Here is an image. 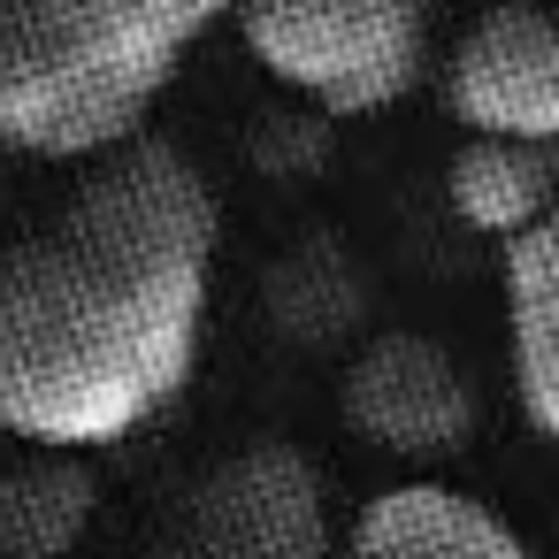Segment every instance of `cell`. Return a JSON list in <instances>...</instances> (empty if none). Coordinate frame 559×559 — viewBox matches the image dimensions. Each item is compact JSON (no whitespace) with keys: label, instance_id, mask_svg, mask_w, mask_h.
I'll return each instance as SVG.
<instances>
[{"label":"cell","instance_id":"2","mask_svg":"<svg viewBox=\"0 0 559 559\" xmlns=\"http://www.w3.org/2000/svg\"><path fill=\"white\" fill-rule=\"evenodd\" d=\"M230 16V0H0V146L100 162Z\"/></svg>","mask_w":559,"mask_h":559},{"label":"cell","instance_id":"7","mask_svg":"<svg viewBox=\"0 0 559 559\" xmlns=\"http://www.w3.org/2000/svg\"><path fill=\"white\" fill-rule=\"evenodd\" d=\"M345 559H544L513 521L444 483H399L360 506Z\"/></svg>","mask_w":559,"mask_h":559},{"label":"cell","instance_id":"10","mask_svg":"<svg viewBox=\"0 0 559 559\" xmlns=\"http://www.w3.org/2000/svg\"><path fill=\"white\" fill-rule=\"evenodd\" d=\"M93 467L85 452H39L0 467V559H70L93 528Z\"/></svg>","mask_w":559,"mask_h":559},{"label":"cell","instance_id":"1","mask_svg":"<svg viewBox=\"0 0 559 559\" xmlns=\"http://www.w3.org/2000/svg\"><path fill=\"white\" fill-rule=\"evenodd\" d=\"M223 207L192 154L131 139L0 261V429L32 452H100L185 399Z\"/></svg>","mask_w":559,"mask_h":559},{"label":"cell","instance_id":"9","mask_svg":"<svg viewBox=\"0 0 559 559\" xmlns=\"http://www.w3.org/2000/svg\"><path fill=\"white\" fill-rule=\"evenodd\" d=\"M506 330L528 421L559 444V215L506 246Z\"/></svg>","mask_w":559,"mask_h":559},{"label":"cell","instance_id":"4","mask_svg":"<svg viewBox=\"0 0 559 559\" xmlns=\"http://www.w3.org/2000/svg\"><path fill=\"white\" fill-rule=\"evenodd\" d=\"M162 559H337L322 467L299 444H246L215 460L169 513Z\"/></svg>","mask_w":559,"mask_h":559},{"label":"cell","instance_id":"6","mask_svg":"<svg viewBox=\"0 0 559 559\" xmlns=\"http://www.w3.org/2000/svg\"><path fill=\"white\" fill-rule=\"evenodd\" d=\"M345 421L406 460H437L460 452L475 429V391L460 376V360L429 337H376L353 376H345Z\"/></svg>","mask_w":559,"mask_h":559},{"label":"cell","instance_id":"3","mask_svg":"<svg viewBox=\"0 0 559 559\" xmlns=\"http://www.w3.org/2000/svg\"><path fill=\"white\" fill-rule=\"evenodd\" d=\"M230 24L322 116H383L429 70V0H230Z\"/></svg>","mask_w":559,"mask_h":559},{"label":"cell","instance_id":"5","mask_svg":"<svg viewBox=\"0 0 559 559\" xmlns=\"http://www.w3.org/2000/svg\"><path fill=\"white\" fill-rule=\"evenodd\" d=\"M444 108L467 139L559 146V9L536 0L483 9L444 62Z\"/></svg>","mask_w":559,"mask_h":559},{"label":"cell","instance_id":"8","mask_svg":"<svg viewBox=\"0 0 559 559\" xmlns=\"http://www.w3.org/2000/svg\"><path fill=\"white\" fill-rule=\"evenodd\" d=\"M444 200L467 230L521 246L559 215V146H521V139H460L444 169Z\"/></svg>","mask_w":559,"mask_h":559}]
</instances>
